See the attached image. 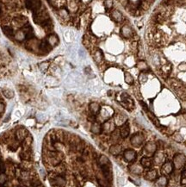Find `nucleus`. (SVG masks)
I'll use <instances>...</instances> for the list:
<instances>
[{"label": "nucleus", "instance_id": "obj_1", "mask_svg": "<svg viewBox=\"0 0 186 187\" xmlns=\"http://www.w3.org/2000/svg\"><path fill=\"white\" fill-rule=\"evenodd\" d=\"M49 18H50L49 14L46 10H40L35 13H33V20L36 24H39V25H41Z\"/></svg>", "mask_w": 186, "mask_h": 187}, {"label": "nucleus", "instance_id": "obj_26", "mask_svg": "<svg viewBox=\"0 0 186 187\" xmlns=\"http://www.w3.org/2000/svg\"><path fill=\"white\" fill-rule=\"evenodd\" d=\"M41 8V0H32V5H31V10L33 13H35L39 11Z\"/></svg>", "mask_w": 186, "mask_h": 187}, {"label": "nucleus", "instance_id": "obj_14", "mask_svg": "<svg viewBox=\"0 0 186 187\" xmlns=\"http://www.w3.org/2000/svg\"><path fill=\"white\" fill-rule=\"evenodd\" d=\"M120 134H121V137L122 138H127L129 134H130V127H129V124L128 122H125L123 125L121 126V129H120Z\"/></svg>", "mask_w": 186, "mask_h": 187}, {"label": "nucleus", "instance_id": "obj_4", "mask_svg": "<svg viewBox=\"0 0 186 187\" xmlns=\"http://www.w3.org/2000/svg\"><path fill=\"white\" fill-rule=\"evenodd\" d=\"M157 144L153 142H147L145 144L144 147H143V151L146 154L147 157H151L152 155H154V154L157 151Z\"/></svg>", "mask_w": 186, "mask_h": 187}, {"label": "nucleus", "instance_id": "obj_32", "mask_svg": "<svg viewBox=\"0 0 186 187\" xmlns=\"http://www.w3.org/2000/svg\"><path fill=\"white\" fill-rule=\"evenodd\" d=\"M14 37H15V39H16V41H18V42H23L24 40H26L25 35H24V33H23L22 29H21V30H18L16 33L15 34Z\"/></svg>", "mask_w": 186, "mask_h": 187}, {"label": "nucleus", "instance_id": "obj_44", "mask_svg": "<svg viewBox=\"0 0 186 187\" xmlns=\"http://www.w3.org/2000/svg\"><path fill=\"white\" fill-rule=\"evenodd\" d=\"M140 105H141V107L144 109L145 111H147L148 110V107H147V105L144 103V102H142V101H140Z\"/></svg>", "mask_w": 186, "mask_h": 187}, {"label": "nucleus", "instance_id": "obj_29", "mask_svg": "<svg viewBox=\"0 0 186 187\" xmlns=\"http://www.w3.org/2000/svg\"><path fill=\"white\" fill-rule=\"evenodd\" d=\"M171 72H172V64H170V63L165 64L161 68V73L163 75L166 76V78L168 77V75L170 74Z\"/></svg>", "mask_w": 186, "mask_h": 187}, {"label": "nucleus", "instance_id": "obj_41", "mask_svg": "<svg viewBox=\"0 0 186 187\" xmlns=\"http://www.w3.org/2000/svg\"><path fill=\"white\" fill-rule=\"evenodd\" d=\"M139 80L140 83H144V82H146V81H147V75L144 73V72H142V73L140 74Z\"/></svg>", "mask_w": 186, "mask_h": 187}, {"label": "nucleus", "instance_id": "obj_17", "mask_svg": "<svg viewBox=\"0 0 186 187\" xmlns=\"http://www.w3.org/2000/svg\"><path fill=\"white\" fill-rule=\"evenodd\" d=\"M46 41L48 42V44L50 45L52 47H55L59 44V38L57 36V35L55 34H50L47 35V38H46Z\"/></svg>", "mask_w": 186, "mask_h": 187}, {"label": "nucleus", "instance_id": "obj_3", "mask_svg": "<svg viewBox=\"0 0 186 187\" xmlns=\"http://www.w3.org/2000/svg\"><path fill=\"white\" fill-rule=\"evenodd\" d=\"M63 159V154L60 152H51L49 154V156H48V160H49V162L50 164L54 166H56V165H59L60 164L61 160Z\"/></svg>", "mask_w": 186, "mask_h": 187}, {"label": "nucleus", "instance_id": "obj_27", "mask_svg": "<svg viewBox=\"0 0 186 187\" xmlns=\"http://www.w3.org/2000/svg\"><path fill=\"white\" fill-rule=\"evenodd\" d=\"M41 27L42 29L46 31V32H51L54 29V25H53V22H52V20L49 18L48 20H46V22H43L41 24Z\"/></svg>", "mask_w": 186, "mask_h": 187}, {"label": "nucleus", "instance_id": "obj_13", "mask_svg": "<svg viewBox=\"0 0 186 187\" xmlns=\"http://www.w3.org/2000/svg\"><path fill=\"white\" fill-rule=\"evenodd\" d=\"M92 57L93 60H95V62H96L97 64H100V63H102L103 60H104V54H103V52H102L100 49H98V48H97L96 50L93 51Z\"/></svg>", "mask_w": 186, "mask_h": 187}, {"label": "nucleus", "instance_id": "obj_16", "mask_svg": "<svg viewBox=\"0 0 186 187\" xmlns=\"http://www.w3.org/2000/svg\"><path fill=\"white\" fill-rule=\"evenodd\" d=\"M129 170L133 174L135 175H140L144 172V168L142 167V165L139 164H132L129 166Z\"/></svg>", "mask_w": 186, "mask_h": 187}, {"label": "nucleus", "instance_id": "obj_15", "mask_svg": "<svg viewBox=\"0 0 186 187\" xmlns=\"http://www.w3.org/2000/svg\"><path fill=\"white\" fill-rule=\"evenodd\" d=\"M110 17L112 20L116 22H122L123 21V16L118 10H112L110 12Z\"/></svg>", "mask_w": 186, "mask_h": 187}, {"label": "nucleus", "instance_id": "obj_38", "mask_svg": "<svg viewBox=\"0 0 186 187\" xmlns=\"http://www.w3.org/2000/svg\"><path fill=\"white\" fill-rule=\"evenodd\" d=\"M3 94L7 99H12L14 97V92L10 89H3Z\"/></svg>", "mask_w": 186, "mask_h": 187}, {"label": "nucleus", "instance_id": "obj_48", "mask_svg": "<svg viewBox=\"0 0 186 187\" xmlns=\"http://www.w3.org/2000/svg\"><path fill=\"white\" fill-rule=\"evenodd\" d=\"M1 13H2V11H1V9H0V15H1Z\"/></svg>", "mask_w": 186, "mask_h": 187}, {"label": "nucleus", "instance_id": "obj_47", "mask_svg": "<svg viewBox=\"0 0 186 187\" xmlns=\"http://www.w3.org/2000/svg\"><path fill=\"white\" fill-rule=\"evenodd\" d=\"M186 178V168L184 169L182 172V178Z\"/></svg>", "mask_w": 186, "mask_h": 187}, {"label": "nucleus", "instance_id": "obj_2", "mask_svg": "<svg viewBox=\"0 0 186 187\" xmlns=\"http://www.w3.org/2000/svg\"><path fill=\"white\" fill-rule=\"evenodd\" d=\"M144 140H145L144 134L140 132H136L131 136V138H130V143H131L132 146H134L135 147H140L143 144Z\"/></svg>", "mask_w": 186, "mask_h": 187}, {"label": "nucleus", "instance_id": "obj_40", "mask_svg": "<svg viewBox=\"0 0 186 187\" xmlns=\"http://www.w3.org/2000/svg\"><path fill=\"white\" fill-rule=\"evenodd\" d=\"M104 7L106 10H110L113 7L112 0H104Z\"/></svg>", "mask_w": 186, "mask_h": 187}, {"label": "nucleus", "instance_id": "obj_21", "mask_svg": "<svg viewBox=\"0 0 186 187\" xmlns=\"http://www.w3.org/2000/svg\"><path fill=\"white\" fill-rule=\"evenodd\" d=\"M114 122L116 126H122L125 122H127V117H126V116H124L122 114H117L115 117Z\"/></svg>", "mask_w": 186, "mask_h": 187}, {"label": "nucleus", "instance_id": "obj_8", "mask_svg": "<svg viewBox=\"0 0 186 187\" xmlns=\"http://www.w3.org/2000/svg\"><path fill=\"white\" fill-rule=\"evenodd\" d=\"M136 156H137V155H136L135 151L133 150V149H130V148L126 149V150L123 152L124 160H125L126 161H128V162H133V161H134L135 159H136Z\"/></svg>", "mask_w": 186, "mask_h": 187}, {"label": "nucleus", "instance_id": "obj_39", "mask_svg": "<svg viewBox=\"0 0 186 187\" xmlns=\"http://www.w3.org/2000/svg\"><path fill=\"white\" fill-rule=\"evenodd\" d=\"M121 137V134H120V131L117 130V129H115L113 132L111 133V136H110V139L114 142H116L119 140V138Z\"/></svg>", "mask_w": 186, "mask_h": 187}, {"label": "nucleus", "instance_id": "obj_23", "mask_svg": "<svg viewBox=\"0 0 186 187\" xmlns=\"http://www.w3.org/2000/svg\"><path fill=\"white\" fill-rule=\"evenodd\" d=\"M140 165H142L143 168H147V169H149L151 168L152 165V161L150 159V157H143L141 158L140 160Z\"/></svg>", "mask_w": 186, "mask_h": 187}, {"label": "nucleus", "instance_id": "obj_46", "mask_svg": "<svg viewBox=\"0 0 186 187\" xmlns=\"http://www.w3.org/2000/svg\"><path fill=\"white\" fill-rule=\"evenodd\" d=\"M4 110V104L0 103V114H2Z\"/></svg>", "mask_w": 186, "mask_h": 187}, {"label": "nucleus", "instance_id": "obj_35", "mask_svg": "<svg viewBox=\"0 0 186 187\" xmlns=\"http://www.w3.org/2000/svg\"><path fill=\"white\" fill-rule=\"evenodd\" d=\"M156 184H157V186H159L165 187L166 186V185H167V179H166V178L165 176L160 177V178L157 179Z\"/></svg>", "mask_w": 186, "mask_h": 187}, {"label": "nucleus", "instance_id": "obj_36", "mask_svg": "<svg viewBox=\"0 0 186 187\" xmlns=\"http://www.w3.org/2000/svg\"><path fill=\"white\" fill-rule=\"evenodd\" d=\"M98 163H99V165H110L108 157L105 156V155H101V156H100V158H99V160H98Z\"/></svg>", "mask_w": 186, "mask_h": 187}, {"label": "nucleus", "instance_id": "obj_19", "mask_svg": "<svg viewBox=\"0 0 186 187\" xmlns=\"http://www.w3.org/2000/svg\"><path fill=\"white\" fill-rule=\"evenodd\" d=\"M89 110H90L91 114H92L94 116H97L98 113H100L101 107H100L99 104H97L96 102H92L89 104Z\"/></svg>", "mask_w": 186, "mask_h": 187}, {"label": "nucleus", "instance_id": "obj_9", "mask_svg": "<svg viewBox=\"0 0 186 187\" xmlns=\"http://www.w3.org/2000/svg\"><path fill=\"white\" fill-rule=\"evenodd\" d=\"M102 129H103V132L106 133V134L112 133L116 129V124H115V122L108 120L104 122V124L102 125Z\"/></svg>", "mask_w": 186, "mask_h": 187}, {"label": "nucleus", "instance_id": "obj_18", "mask_svg": "<svg viewBox=\"0 0 186 187\" xmlns=\"http://www.w3.org/2000/svg\"><path fill=\"white\" fill-rule=\"evenodd\" d=\"M52 49V47L50 45L48 44L47 41L46 40H43L41 42H40V44H39V50L42 53H48L50 52Z\"/></svg>", "mask_w": 186, "mask_h": 187}, {"label": "nucleus", "instance_id": "obj_24", "mask_svg": "<svg viewBox=\"0 0 186 187\" xmlns=\"http://www.w3.org/2000/svg\"><path fill=\"white\" fill-rule=\"evenodd\" d=\"M32 142H33V138H32V136L30 134H29L23 141V147L24 151H28L29 150V148L32 145Z\"/></svg>", "mask_w": 186, "mask_h": 187}, {"label": "nucleus", "instance_id": "obj_7", "mask_svg": "<svg viewBox=\"0 0 186 187\" xmlns=\"http://www.w3.org/2000/svg\"><path fill=\"white\" fill-rule=\"evenodd\" d=\"M22 30L25 35L26 40H30L34 37V30L30 24H29V23L24 24L22 27Z\"/></svg>", "mask_w": 186, "mask_h": 187}, {"label": "nucleus", "instance_id": "obj_43", "mask_svg": "<svg viewBox=\"0 0 186 187\" xmlns=\"http://www.w3.org/2000/svg\"><path fill=\"white\" fill-rule=\"evenodd\" d=\"M173 136H174V139L177 142H181L182 141V137H181V135L178 133H175Z\"/></svg>", "mask_w": 186, "mask_h": 187}, {"label": "nucleus", "instance_id": "obj_6", "mask_svg": "<svg viewBox=\"0 0 186 187\" xmlns=\"http://www.w3.org/2000/svg\"><path fill=\"white\" fill-rule=\"evenodd\" d=\"M121 34L125 39H131L135 35V32L128 24H124L121 28Z\"/></svg>", "mask_w": 186, "mask_h": 187}, {"label": "nucleus", "instance_id": "obj_33", "mask_svg": "<svg viewBox=\"0 0 186 187\" xmlns=\"http://www.w3.org/2000/svg\"><path fill=\"white\" fill-rule=\"evenodd\" d=\"M137 67H138V69L140 70L141 72H146L147 70L149 69L147 64L146 61H144V60H140L139 62L137 63Z\"/></svg>", "mask_w": 186, "mask_h": 187}, {"label": "nucleus", "instance_id": "obj_45", "mask_svg": "<svg viewBox=\"0 0 186 187\" xmlns=\"http://www.w3.org/2000/svg\"><path fill=\"white\" fill-rule=\"evenodd\" d=\"M178 68H179V70H181V71H186V63L181 64L180 66H178Z\"/></svg>", "mask_w": 186, "mask_h": 187}, {"label": "nucleus", "instance_id": "obj_25", "mask_svg": "<svg viewBox=\"0 0 186 187\" xmlns=\"http://www.w3.org/2000/svg\"><path fill=\"white\" fill-rule=\"evenodd\" d=\"M122 146H120L118 144H114L109 147V153L112 155H118L122 153Z\"/></svg>", "mask_w": 186, "mask_h": 187}, {"label": "nucleus", "instance_id": "obj_10", "mask_svg": "<svg viewBox=\"0 0 186 187\" xmlns=\"http://www.w3.org/2000/svg\"><path fill=\"white\" fill-rule=\"evenodd\" d=\"M173 169H174V166H173L172 162V161H166V162L164 163V165L161 167V173L164 175H168V174H171L173 172Z\"/></svg>", "mask_w": 186, "mask_h": 187}, {"label": "nucleus", "instance_id": "obj_12", "mask_svg": "<svg viewBox=\"0 0 186 187\" xmlns=\"http://www.w3.org/2000/svg\"><path fill=\"white\" fill-rule=\"evenodd\" d=\"M58 15L59 17L64 20V21H69L71 20V14L69 13V11L67 9H66L65 7H60L59 9H58Z\"/></svg>", "mask_w": 186, "mask_h": 187}, {"label": "nucleus", "instance_id": "obj_30", "mask_svg": "<svg viewBox=\"0 0 186 187\" xmlns=\"http://www.w3.org/2000/svg\"><path fill=\"white\" fill-rule=\"evenodd\" d=\"M147 112V116H148V117L150 118V120L152 122V123L156 126V127H160L161 125H160V121H159V119L152 113L151 111H149V110H147V111H146Z\"/></svg>", "mask_w": 186, "mask_h": 187}, {"label": "nucleus", "instance_id": "obj_22", "mask_svg": "<svg viewBox=\"0 0 186 187\" xmlns=\"http://www.w3.org/2000/svg\"><path fill=\"white\" fill-rule=\"evenodd\" d=\"M91 131L93 134H99L103 132V129H102V125L97 122H94L92 124V127H91Z\"/></svg>", "mask_w": 186, "mask_h": 187}, {"label": "nucleus", "instance_id": "obj_11", "mask_svg": "<svg viewBox=\"0 0 186 187\" xmlns=\"http://www.w3.org/2000/svg\"><path fill=\"white\" fill-rule=\"evenodd\" d=\"M29 135V133H28V130L23 128V127H21L19 128L16 131V139L18 141V142H23V140Z\"/></svg>", "mask_w": 186, "mask_h": 187}, {"label": "nucleus", "instance_id": "obj_5", "mask_svg": "<svg viewBox=\"0 0 186 187\" xmlns=\"http://www.w3.org/2000/svg\"><path fill=\"white\" fill-rule=\"evenodd\" d=\"M172 164L176 169H181L183 168L186 164V159L185 155L182 154H177L173 157Z\"/></svg>", "mask_w": 186, "mask_h": 187}, {"label": "nucleus", "instance_id": "obj_20", "mask_svg": "<svg viewBox=\"0 0 186 187\" xmlns=\"http://www.w3.org/2000/svg\"><path fill=\"white\" fill-rule=\"evenodd\" d=\"M158 178V171L155 169H151L147 171L145 174V178L148 181H153Z\"/></svg>", "mask_w": 186, "mask_h": 187}, {"label": "nucleus", "instance_id": "obj_28", "mask_svg": "<svg viewBox=\"0 0 186 187\" xmlns=\"http://www.w3.org/2000/svg\"><path fill=\"white\" fill-rule=\"evenodd\" d=\"M2 31L4 32V34L9 37H12L15 35V32L13 28H11V26H3L2 27Z\"/></svg>", "mask_w": 186, "mask_h": 187}, {"label": "nucleus", "instance_id": "obj_42", "mask_svg": "<svg viewBox=\"0 0 186 187\" xmlns=\"http://www.w3.org/2000/svg\"><path fill=\"white\" fill-rule=\"evenodd\" d=\"M37 119L39 120L40 122H43L44 120H46V116L43 114V113H40V114H37L36 116Z\"/></svg>", "mask_w": 186, "mask_h": 187}, {"label": "nucleus", "instance_id": "obj_37", "mask_svg": "<svg viewBox=\"0 0 186 187\" xmlns=\"http://www.w3.org/2000/svg\"><path fill=\"white\" fill-rule=\"evenodd\" d=\"M49 62H47V61H43V62H41V63H40L39 64V69H40V71L41 72H42V73H45L46 70L49 68Z\"/></svg>", "mask_w": 186, "mask_h": 187}, {"label": "nucleus", "instance_id": "obj_34", "mask_svg": "<svg viewBox=\"0 0 186 187\" xmlns=\"http://www.w3.org/2000/svg\"><path fill=\"white\" fill-rule=\"evenodd\" d=\"M164 159H165V156L161 153H155L154 154V161H155V163L161 164L164 161Z\"/></svg>", "mask_w": 186, "mask_h": 187}, {"label": "nucleus", "instance_id": "obj_31", "mask_svg": "<svg viewBox=\"0 0 186 187\" xmlns=\"http://www.w3.org/2000/svg\"><path fill=\"white\" fill-rule=\"evenodd\" d=\"M124 80H125V82H126L128 85H130V86L133 85L134 82V77H133L132 74L129 73L128 72H126V73H124Z\"/></svg>", "mask_w": 186, "mask_h": 187}]
</instances>
